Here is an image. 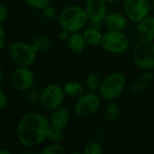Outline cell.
<instances>
[{"instance_id":"6","label":"cell","mask_w":154,"mask_h":154,"mask_svg":"<svg viewBox=\"0 0 154 154\" xmlns=\"http://www.w3.org/2000/svg\"><path fill=\"white\" fill-rule=\"evenodd\" d=\"M100 45L109 53L121 54L127 51L129 47V40L123 31L108 30L103 34Z\"/></svg>"},{"instance_id":"20","label":"cell","mask_w":154,"mask_h":154,"mask_svg":"<svg viewBox=\"0 0 154 154\" xmlns=\"http://www.w3.org/2000/svg\"><path fill=\"white\" fill-rule=\"evenodd\" d=\"M100 83H101V80L98 75L95 72H92V73H89L86 77L84 86H85V88L88 90V92H97L99 89Z\"/></svg>"},{"instance_id":"19","label":"cell","mask_w":154,"mask_h":154,"mask_svg":"<svg viewBox=\"0 0 154 154\" xmlns=\"http://www.w3.org/2000/svg\"><path fill=\"white\" fill-rule=\"evenodd\" d=\"M120 116V107L115 100L109 101V103L105 107L104 118L109 124L116 123Z\"/></svg>"},{"instance_id":"1","label":"cell","mask_w":154,"mask_h":154,"mask_svg":"<svg viewBox=\"0 0 154 154\" xmlns=\"http://www.w3.org/2000/svg\"><path fill=\"white\" fill-rule=\"evenodd\" d=\"M51 131V125L43 116L37 113H29L20 120L16 135L21 144L32 147L48 139Z\"/></svg>"},{"instance_id":"30","label":"cell","mask_w":154,"mask_h":154,"mask_svg":"<svg viewBox=\"0 0 154 154\" xmlns=\"http://www.w3.org/2000/svg\"><path fill=\"white\" fill-rule=\"evenodd\" d=\"M4 44H5V32H4L3 28L0 25V51L3 49Z\"/></svg>"},{"instance_id":"33","label":"cell","mask_w":154,"mask_h":154,"mask_svg":"<svg viewBox=\"0 0 154 154\" xmlns=\"http://www.w3.org/2000/svg\"><path fill=\"white\" fill-rule=\"evenodd\" d=\"M3 77H4V73H3L2 69L0 68V83H1V81H2V79H3Z\"/></svg>"},{"instance_id":"23","label":"cell","mask_w":154,"mask_h":154,"mask_svg":"<svg viewBox=\"0 0 154 154\" xmlns=\"http://www.w3.org/2000/svg\"><path fill=\"white\" fill-rule=\"evenodd\" d=\"M41 153L42 154H64L66 153V149L60 143H53L43 149Z\"/></svg>"},{"instance_id":"14","label":"cell","mask_w":154,"mask_h":154,"mask_svg":"<svg viewBox=\"0 0 154 154\" xmlns=\"http://www.w3.org/2000/svg\"><path fill=\"white\" fill-rule=\"evenodd\" d=\"M103 23L108 30L124 31L127 25V17L120 13H111L106 14Z\"/></svg>"},{"instance_id":"13","label":"cell","mask_w":154,"mask_h":154,"mask_svg":"<svg viewBox=\"0 0 154 154\" xmlns=\"http://www.w3.org/2000/svg\"><path fill=\"white\" fill-rule=\"evenodd\" d=\"M69 122V113L67 108L61 106L51 111L50 124L52 128L63 130Z\"/></svg>"},{"instance_id":"22","label":"cell","mask_w":154,"mask_h":154,"mask_svg":"<svg viewBox=\"0 0 154 154\" xmlns=\"http://www.w3.org/2000/svg\"><path fill=\"white\" fill-rule=\"evenodd\" d=\"M104 152L102 145L97 141H93L88 143L85 148L83 152L85 154H102Z\"/></svg>"},{"instance_id":"21","label":"cell","mask_w":154,"mask_h":154,"mask_svg":"<svg viewBox=\"0 0 154 154\" xmlns=\"http://www.w3.org/2000/svg\"><path fill=\"white\" fill-rule=\"evenodd\" d=\"M51 46V39L47 35L39 36L33 42L32 47L36 52H43Z\"/></svg>"},{"instance_id":"35","label":"cell","mask_w":154,"mask_h":154,"mask_svg":"<svg viewBox=\"0 0 154 154\" xmlns=\"http://www.w3.org/2000/svg\"><path fill=\"white\" fill-rule=\"evenodd\" d=\"M149 1H153V2H154V0H149Z\"/></svg>"},{"instance_id":"8","label":"cell","mask_w":154,"mask_h":154,"mask_svg":"<svg viewBox=\"0 0 154 154\" xmlns=\"http://www.w3.org/2000/svg\"><path fill=\"white\" fill-rule=\"evenodd\" d=\"M65 96L63 88L55 84L48 85L40 95L41 106L46 111H53L61 106Z\"/></svg>"},{"instance_id":"9","label":"cell","mask_w":154,"mask_h":154,"mask_svg":"<svg viewBox=\"0 0 154 154\" xmlns=\"http://www.w3.org/2000/svg\"><path fill=\"white\" fill-rule=\"evenodd\" d=\"M123 9L125 16L134 22L138 23L150 13V5L148 0H125L123 5Z\"/></svg>"},{"instance_id":"31","label":"cell","mask_w":154,"mask_h":154,"mask_svg":"<svg viewBox=\"0 0 154 154\" xmlns=\"http://www.w3.org/2000/svg\"><path fill=\"white\" fill-rule=\"evenodd\" d=\"M104 132H103V130H101V129H97L96 130V132H95V134H94V135H95V138L97 139V140H99V139H101L102 137H103V135H104V134H103ZM96 140V141H97Z\"/></svg>"},{"instance_id":"15","label":"cell","mask_w":154,"mask_h":154,"mask_svg":"<svg viewBox=\"0 0 154 154\" xmlns=\"http://www.w3.org/2000/svg\"><path fill=\"white\" fill-rule=\"evenodd\" d=\"M137 33L140 39L154 41V17L146 16L137 25Z\"/></svg>"},{"instance_id":"2","label":"cell","mask_w":154,"mask_h":154,"mask_svg":"<svg viewBox=\"0 0 154 154\" xmlns=\"http://www.w3.org/2000/svg\"><path fill=\"white\" fill-rule=\"evenodd\" d=\"M58 19L61 29H65L70 33L80 32L89 21L85 8L79 5L65 7L59 14Z\"/></svg>"},{"instance_id":"34","label":"cell","mask_w":154,"mask_h":154,"mask_svg":"<svg viewBox=\"0 0 154 154\" xmlns=\"http://www.w3.org/2000/svg\"><path fill=\"white\" fill-rule=\"evenodd\" d=\"M10 152L6 151V150H0V154H9Z\"/></svg>"},{"instance_id":"27","label":"cell","mask_w":154,"mask_h":154,"mask_svg":"<svg viewBox=\"0 0 154 154\" xmlns=\"http://www.w3.org/2000/svg\"><path fill=\"white\" fill-rule=\"evenodd\" d=\"M7 7L4 4H0V23H3L7 17Z\"/></svg>"},{"instance_id":"7","label":"cell","mask_w":154,"mask_h":154,"mask_svg":"<svg viewBox=\"0 0 154 154\" xmlns=\"http://www.w3.org/2000/svg\"><path fill=\"white\" fill-rule=\"evenodd\" d=\"M101 103V97L96 92L84 93L77 98L74 106V112L79 117H88L99 110Z\"/></svg>"},{"instance_id":"32","label":"cell","mask_w":154,"mask_h":154,"mask_svg":"<svg viewBox=\"0 0 154 154\" xmlns=\"http://www.w3.org/2000/svg\"><path fill=\"white\" fill-rule=\"evenodd\" d=\"M119 1H121V0H106V2L110 3V4H116V3H117Z\"/></svg>"},{"instance_id":"25","label":"cell","mask_w":154,"mask_h":154,"mask_svg":"<svg viewBox=\"0 0 154 154\" xmlns=\"http://www.w3.org/2000/svg\"><path fill=\"white\" fill-rule=\"evenodd\" d=\"M26 4L32 8L42 10L45 6L50 5V0H25Z\"/></svg>"},{"instance_id":"24","label":"cell","mask_w":154,"mask_h":154,"mask_svg":"<svg viewBox=\"0 0 154 154\" xmlns=\"http://www.w3.org/2000/svg\"><path fill=\"white\" fill-rule=\"evenodd\" d=\"M62 131L63 130H59V129H55V128L51 127V134L49 135V139L55 143H60L64 138Z\"/></svg>"},{"instance_id":"16","label":"cell","mask_w":154,"mask_h":154,"mask_svg":"<svg viewBox=\"0 0 154 154\" xmlns=\"http://www.w3.org/2000/svg\"><path fill=\"white\" fill-rule=\"evenodd\" d=\"M68 41V46L69 49L77 54H80L82 53L87 46V42L84 39V36L82 33H80L79 32H72L70 33Z\"/></svg>"},{"instance_id":"28","label":"cell","mask_w":154,"mask_h":154,"mask_svg":"<svg viewBox=\"0 0 154 154\" xmlns=\"http://www.w3.org/2000/svg\"><path fill=\"white\" fill-rule=\"evenodd\" d=\"M6 103H7L6 97H5V93L0 89V110L4 109L6 106Z\"/></svg>"},{"instance_id":"10","label":"cell","mask_w":154,"mask_h":154,"mask_svg":"<svg viewBox=\"0 0 154 154\" xmlns=\"http://www.w3.org/2000/svg\"><path fill=\"white\" fill-rule=\"evenodd\" d=\"M10 79L15 89L25 91L32 87L34 83V75L27 67H19L12 72Z\"/></svg>"},{"instance_id":"3","label":"cell","mask_w":154,"mask_h":154,"mask_svg":"<svg viewBox=\"0 0 154 154\" xmlns=\"http://www.w3.org/2000/svg\"><path fill=\"white\" fill-rule=\"evenodd\" d=\"M126 83L125 76L121 72H113L101 80L99 96L106 101L116 100L122 94Z\"/></svg>"},{"instance_id":"4","label":"cell","mask_w":154,"mask_h":154,"mask_svg":"<svg viewBox=\"0 0 154 154\" xmlns=\"http://www.w3.org/2000/svg\"><path fill=\"white\" fill-rule=\"evenodd\" d=\"M133 59L134 64L143 70L154 69V42L140 39L134 47Z\"/></svg>"},{"instance_id":"12","label":"cell","mask_w":154,"mask_h":154,"mask_svg":"<svg viewBox=\"0 0 154 154\" xmlns=\"http://www.w3.org/2000/svg\"><path fill=\"white\" fill-rule=\"evenodd\" d=\"M154 82V73L152 70H144L137 75L130 83V90L134 93H142L148 89Z\"/></svg>"},{"instance_id":"29","label":"cell","mask_w":154,"mask_h":154,"mask_svg":"<svg viewBox=\"0 0 154 154\" xmlns=\"http://www.w3.org/2000/svg\"><path fill=\"white\" fill-rule=\"evenodd\" d=\"M69 35H70V32L69 31H67L65 29H61V31L60 32V38L61 40H68Z\"/></svg>"},{"instance_id":"26","label":"cell","mask_w":154,"mask_h":154,"mask_svg":"<svg viewBox=\"0 0 154 154\" xmlns=\"http://www.w3.org/2000/svg\"><path fill=\"white\" fill-rule=\"evenodd\" d=\"M42 14L45 16V18L49 19V20H54L57 17V10L55 9L54 6L48 5L47 6H45L42 9Z\"/></svg>"},{"instance_id":"11","label":"cell","mask_w":154,"mask_h":154,"mask_svg":"<svg viewBox=\"0 0 154 154\" xmlns=\"http://www.w3.org/2000/svg\"><path fill=\"white\" fill-rule=\"evenodd\" d=\"M85 11L90 22L103 23L107 14L106 0H87Z\"/></svg>"},{"instance_id":"5","label":"cell","mask_w":154,"mask_h":154,"mask_svg":"<svg viewBox=\"0 0 154 154\" xmlns=\"http://www.w3.org/2000/svg\"><path fill=\"white\" fill-rule=\"evenodd\" d=\"M8 53L11 60L18 67H29L36 59V51L32 45L15 42L9 45Z\"/></svg>"},{"instance_id":"18","label":"cell","mask_w":154,"mask_h":154,"mask_svg":"<svg viewBox=\"0 0 154 154\" xmlns=\"http://www.w3.org/2000/svg\"><path fill=\"white\" fill-rule=\"evenodd\" d=\"M63 89L66 96L71 98H79L80 96L84 94L85 86L78 80H72L68 82L64 86Z\"/></svg>"},{"instance_id":"17","label":"cell","mask_w":154,"mask_h":154,"mask_svg":"<svg viewBox=\"0 0 154 154\" xmlns=\"http://www.w3.org/2000/svg\"><path fill=\"white\" fill-rule=\"evenodd\" d=\"M82 34L84 36L87 44L90 46H97L101 44L103 33L100 32L99 29H97L93 26H89L88 28L83 31Z\"/></svg>"}]
</instances>
